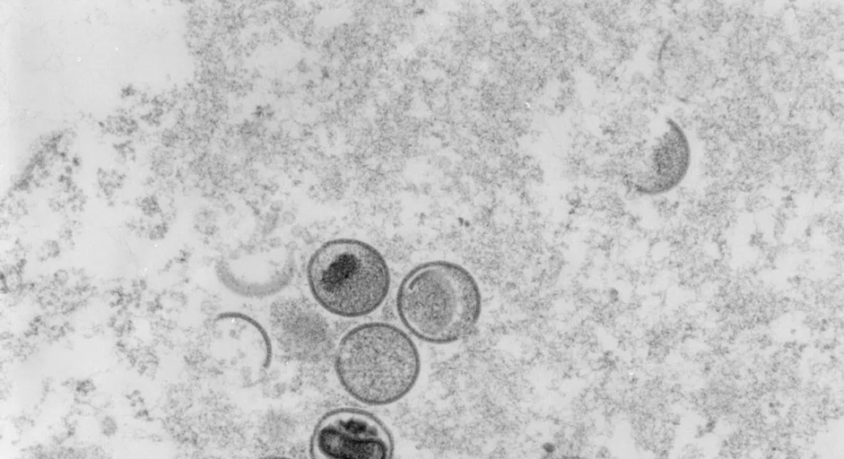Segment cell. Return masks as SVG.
Returning a JSON list of instances; mask_svg holds the SVG:
<instances>
[{
    "label": "cell",
    "instance_id": "6",
    "mask_svg": "<svg viewBox=\"0 0 844 459\" xmlns=\"http://www.w3.org/2000/svg\"><path fill=\"white\" fill-rule=\"evenodd\" d=\"M219 276L231 290L245 297H266L292 277L291 253L281 245L246 247L219 263Z\"/></svg>",
    "mask_w": 844,
    "mask_h": 459
},
{
    "label": "cell",
    "instance_id": "4",
    "mask_svg": "<svg viewBox=\"0 0 844 459\" xmlns=\"http://www.w3.org/2000/svg\"><path fill=\"white\" fill-rule=\"evenodd\" d=\"M312 459H393V437L378 417L357 408L323 415L309 441Z\"/></svg>",
    "mask_w": 844,
    "mask_h": 459
},
{
    "label": "cell",
    "instance_id": "2",
    "mask_svg": "<svg viewBox=\"0 0 844 459\" xmlns=\"http://www.w3.org/2000/svg\"><path fill=\"white\" fill-rule=\"evenodd\" d=\"M396 307L403 325L416 338L448 344L474 329L482 296L466 268L453 262L431 261L405 274L397 289Z\"/></svg>",
    "mask_w": 844,
    "mask_h": 459
},
{
    "label": "cell",
    "instance_id": "3",
    "mask_svg": "<svg viewBox=\"0 0 844 459\" xmlns=\"http://www.w3.org/2000/svg\"><path fill=\"white\" fill-rule=\"evenodd\" d=\"M309 291L325 310L345 318L373 313L390 289V272L382 255L354 238L328 240L310 255L306 266Z\"/></svg>",
    "mask_w": 844,
    "mask_h": 459
},
{
    "label": "cell",
    "instance_id": "9",
    "mask_svg": "<svg viewBox=\"0 0 844 459\" xmlns=\"http://www.w3.org/2000/svg\"><path fill=\"white\" fill-rule=\"evenodd\" d=\"M61 251L62 246L59 241L56 239H47L39 246L36 251V258L41 263L48 262L57 258Z\"/></svg>",
    "mask_w": 844,
    "mask_h": 459
},
{
    "label": "cell",
    "instance_id": "8",
    "mask_svg": "<svg viewBox=\"0 0 844 459\" xmlns=\"http://www.w3.org/2000/svg\"><path fill=\"white\" fill-rule=\"evenodd\" d=\"M108 325L118 338L133 334L135 329L133 316L128 307L117 309L109 317Z\"/></svg>",
    "mask_w": 844,
    "mask_h": 459
},
{
    "label": "cell",
    "instance_id": "10",
    "mask_svg": "<svg viewBox=\"0 0 844 459\" xmlns=\"http://www.w3.org/2000/svg\"><path fill=\"white\" fill-rule=\"evenodd\" d=\"M541 459H586L582 456L571 454L550 452L544 455Z\"/></svg>",
    "mask_w": 844,
    "mask_h": 459
},
{
    "label": "cell",
    "instance_id": "1",
    "mask_svg": "<svg viewBox=\"0 0 844 459\" xmlns=\"http://www.w3.org/2000/svg\"><path fill=\"white\" fill-rule=\"evenodd\" d=\"M335 371L343 389L354 400L383 406L405 397L421 371L419 351L399 327L384 322L354 326L341 338Z\"/></svg>",
    "mask_w": 844,
    "mask_h": 459
},
{
    "label": "cell",
    "instance_id": "7",
    "mask_svg": "<svg viewBox=\"0 0 844 459\" xmlns=\"http://www.w3.org/2000/svg\"><path fill=\"white\" fill-rule=\"evenodd\" d=\"M275 327L279 330L280 337L285 343L289 351L300 359L312 356V348L308 341L309 324L313 322L309 310L299 304H280L276 309Z\"/></svg>",
    "mask_w": 844,
    "mask_h": 459
},
{
    "label": "cell",
    "instance_id": "11",
    "mask_svg": "<svg viewBox=\"0 0 844 459\" xmlns=\"http://www.w3.org/2000/svg\"><path fill=\"white\" fill-rule=\"evenodd\" d=\"M258 459H295V458L289 457L286 455H269L262 456Z\"/></svg>",
    "mask_w": 844,
    "mask_h": 459
},
{
    "label": "cell",
    "instance_id": "5",
    "mask_svg": "<svg viewBox=\"0 0 844 459\" xmlns=\"http://www.w3.org/2000/svg\"><path fill=\"white\" fill-rule=\"evenodd\" d=\"M692 161L689 139L673 118L664 126L639 157L636 165L623 176L631 191L645 196L666 194L685 178Z\"/></svg>",
    "mask_w": 844,
    "mask_h": 459
}]
</instances>
